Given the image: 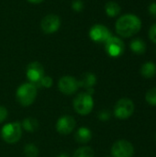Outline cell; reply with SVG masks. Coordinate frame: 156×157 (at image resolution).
<instances>
[{"label":"cell","mask_w":156,"mask_h":157,"mask_svg":"<svg viewBox=\"0 0 156 157\" xmlns=\"http://www.w3.org/2000/svg\"><path fill=\"white\" fill-rule=\"evenodd\" d=\"M58 88L64 95H73L80 88L79 81L71 75H64L60 78Z\"/></svg>","instance_id":"cell-7"},{"label":"cell","mask_w":156,"mask_h":157,"mask_svg":"<svg viewBox=\"0 0 156 157\" xmlns=\"http://www.w3.org/2000/svg\"><path fill=\"white\" fill-rule=\"evenodd\" d=\"M28 1L30 3H33V4H40V3L43 2L44 0H28Z\"/></svg>","instance_id":"cell-28"},{"label":"cell","mask_w":156,"mask_h":157,"mask_svg":"<svg viewBox=\"0 0 156 157\" xmlns=\"http://www.w3.org/2000/svg\"><path fill=\"white\" fill-rule=\"evenodd\" d=\"M80 87L86 89V92L89 95H93L94 93V86L97 84V77L92 73H85L82 75L81 78L78 80Z\"/></svg>","instance_id":"cell-13"},{"label":"cell","mask_w":156,"mask_h":157,"mask_svg":"<svg viewBox=\"0 0 156 157\" xmlns=\"http://www.w3.org/2000/svg\"><path fill=\"white\" fill-rule=\"evenodd\" d=\"M21 127L23 130L29 132H34L39 129V122L34 118H26L23 120L21 123Z\"/></svg>","instance_id":"cell-17"},{"label":"cell","mask_w":156,"mask_h":157,"mask_svg":"<svg viewBox=\"0 0 156 157\" xmlns=\"http://www.w3.org/2000/svg\"><path fill=\"white\" fill-rule=\"evenodd\" d=\"M74 139L78 144H87V143H89L91 141L92 132L88 128L81 127L76 131V132L74 134Z\"/></svg>","instance_id":"cell-14"},{"label":"cell","mask_w":156,"mask_h":157,"mask_svg":"<svg viewBox=\"0 0 156 157\" xmlns=\"http://www.w3.org/2000/svg\"><path fill=\"white\" fill-rule=\"evenodd\" d=\"M134 112L133 102L127 98L120 99L114 107V115L120 120H126L130 118Z\"/></svg>","instance_id":"cell-5"},{"label":"cell","mask_w":156,"mask_h":157,"mask_svg":"<svg viewBox=\"0 0 156 157\" xmlns=\"http://www.w3.org/2000/svg\"><path fill=\"white\" fill-rule=\"evenodd\" d=\"M148 11L152 17H156V2H153L150 4V6L148 7Z\"/></svg>","instance_id":"cell-27"},{"label":"cell","mask_w":156,"mask_h":157,"mask_svg":"<svg viewBox=\"0 0 156 157\" xmlns=\"http://www.w3.org/2000/svg\"><path fill=\"white\" fill-rule=\"evenodd\" d=\"M61 26V19L54 14H49L45 16L40 22V28L44 33H54L59 29Z\"/></svg>","instance_id":"cell-10"},{"label":"cell","mask_w":156,"mask_h":157,"mask_svg":"<svg viewBox=\"0 0 156 157\" xmlns=\"http://www.w3.org/2000/svg\"><path fill=\"white\" fill-rule=\"evenodd\" d=\"M149 38H150V40L153 41V42H154L156 43V24H154L151 28H150V29H149Z\"/></svg>","instance_id":"cell-25"},{"label":"cell","mask_w":156,"mask_h":157,"mask_svg":"<svg viewBox=\"0 0 156 157\" xmlns=\"http://www.w3.org/2000/svg\"><path fill=\"white\" fill-rule=\"evenodd\" d=\"M113 157H132L134 155V147L127 140L117 141L111 148Z\"/></svg>","instance_id":"cell-6"},{"label":"cell","mask_w":156,"mask_h":157,"mask_svg":"<svg viewBox=\"0 0 156 157\" xmlns=\"http://www.w3.org/2000/svg\"><path fill=\"white\" fill-rule=\"evenodd\" d=\"M107 157H109V156H107Z\"/></svg>","instance_id":"cell-31"},{"label":"cell","mask_w":156,"mask_h":157,"mask_svg":"<svg viewBox=\"0 0 156 157\" xmlns=\"http://www.w3.org/2000/svg\"><path fill=\"white\" fill-rule=\"evenodd\" d=\"M73 105L76 113L82 116H86L93 110L94 100L91 95L86 92H83L75 97Z\"/></svg>","instance_id":"cell-3"},{"label":"cell","mask_w":156,"mask_h":157,"mask_svg":"<svg viewBox=\"0 0 156 157\" xmlns=\"http://www.w3.org/2000/svg\"><path fill=\"white\" fill-rule=\"evenodd\" d=\"M72 8L76 12H80L84 9V3L81 0H74L72 2Z\"/></svg>","instance_id":"cell-23"},{"label":"cell","mask_w":156,"mask_h":157,"mask_svg":"<svg viewBox=\"0 0 156 157\" xmlns=\"http://www.w3.org/2000/svg\"><path fill=\"white\" fill-rule=\"evenodd\" d=\"M89 36L92 40L98 43H103L106 42L112 36V34L106 26L97 24L90 29Z\"/></svg>","instance_id":"cell-9"},{"label":"cell","mask_w":156,"mask_h":157,"mask_svg":"<svg viewBox=\"0 0 156 157\" xmlns=\"http://www.w3.org/2000/svg\"><path fill=\"white\" fill-rule=\"evenodd\" d=\"M141 75L144 78H153L156 75L155 63L152 62H147L143 63L141 67Z\"/></svg>","instance_id":"cell-16"},{"label":"cell","mask_w":156,"mask_h":157,"mask_svg":"<svg viewBox=\"0 0 156 157\" xmlns=\"http://www.w3.org/2000/svg\"><path fill=\"white\" fill-rule=\"evenodd\" d=\"M38 94L37 86L29 82L22 84L21 86H18L16 92V98L17 102L23 106V107H28L30 106L36 99Z\"/></svg>","instance_id":"cell-2"},{"label":"cell","mask_w":156,"mask_h":157,"mask_svg":"<svg viewBox=\"0 0 156 157\" xmlns=\"http://www.w3.org/2000/svg\"><path fill=\"white\" fill-rule=\"evenodd\" d=\"M105 11H106V14L110 17H115L117 16L120 15V11H121V8H120V6L116 3V2H113V1H110V2H108L105 6Z\"/></svg>","instance_id":"cell-18"},{"label":"cell","mask_w":156,"mask_h":157,"mask_svg":"<svg viewBox=\"0 0 156 157\" xmlns=\"http://www.w3.org/2000/svg\"><path fill=\"white\" fill-rule=\"evenodd\" d=\"M95 155V152L94 150L89 147V146H83L78 148L73 157H94Z\"/></svg>","instance_id":"cell-19"},{"label":"cell","mask_w":156,"mask_h":157,"mask_svg":"<svg viewBox=\"0 0 156 157\" xmlns=\"http://www.w3.org/2000/svg\"><path fill=\"white\" fill-rule=\"evenodd\" d=\"M98 119L101 121H108L110 119V111H108L107 109H103V110L99 111V113H98Z\"/></svg>","instance_id":"cell-24"},{"label":"cell","mask_w":156,"mask_h":157,"mask_svg":"<svg viewBox=\"0 0 156 157\" xmlns=\"http://www.w3.org/2000/svg\"><path fill=\"white\" fill-rule=\"evenodd\" d=\"M75 120L69 115L62 116L56 122V131L62 135L70 134L75 128Z\"/></svg>","instance_id":"cell-11"},{"label":"cell","mask_w":156,"mask_h":157,"mask_svg":"<svg viewBox=\"0 0 156 157\" xmlns=\"http://www.w3.org/2000/svg\"><path fill=\"white\" fill-rule=\"evenodd\" d=\"M117 33L123 38H130L136 35L142 29L141 19L133 14L121 16L115 25Z\"/></svg>","instance_id":"cell-1"},{"label":"cell","mask_w":156,"mask_h":157,"mask_svg":"<svg viewBox=\"0 0 156 157\" xmlns=\"http://www.w3.org/2000/svg\"><path fill=\"white\" fill-rule=\"evenodd\" d=\"M130 48L135 54H143L146 52V43L142 39L137 38L131 41Z\"/></svg>","instance_id":"cell-15"},{"label":"cell","mask_w":156,"mask_h":157,"mask_svg":"<svg viewBox=\"0 0 156 157\" xmlns=\"http://www.w3.org/2000/svg\"><path fill=\"white\" fill-rule=\"evenodd\" d=\"M26 74L29 82L36 86L40 82V80L44 76V68L41 65V63L38 62H33L28 65Z\"/></svg>","instance_id":"cell-12"},{"label":"cell","mask_w":156,"mask_h":157,"mask_svg":"<svg viewBox=\"0 0 156 157\" xmlns=\"http://www.w3.org/2000/svg\"><path fill=\"white\" fill-rule=\"evenodd\" d=\"M145 99L148 104L152 106H156V87L151 88L147 91L145 95Z\"/></svg>","instance_id":"cell-21"},{"label":"cell","mask_w":156,"mask_h":157,"mask_svg":"<svg viewBox=\"0 0 156 157\" xmlns=\"http://www.w3.org/2000/svg\"><path fill=\"white\" fill-rule=\"evenodd\" d=\"M7 115H8L7 109L5 107L0 106V123L6 121V119L7 118Z\"/></svg>","instance_id":"cell-26"},{"label":"cell","mask_w":156,"mask_h":157,"mask_svg":"<svg viewBox=\"0 0 156 157\" xmlns=\"http://www.w3.org/2000/svg\"><path fill=\"white\" fill-rule=\"evenodd\" d=\"M155 139H156V135H155Z\"/></svg>","instance_id":"cell-30"},{"label":"cell","mask_w":156,"mask_h":157,"mask_svg":"<svg viewBox=\"0 0 156 157\" xmlns=\"http://www.w3.org/2000/svg\"><path fill=\"white\" fill-rule=\"evenodd\" d=\"M24 155L26 157H38L39 149L33 144H28L24 147Z\"/></svg>","instance_id":"cell-20"},{"label":"cell","mask_w":156,"mask_h":157,"mask_svg":"<svg viewBox=\"0 0 156 157\" xmlns=\"http://www.w3.org/2000/svg\"><path fill=\"white\" fill-rule=\"evenodd\" d=\"M105 50L107 53L111 57H119L120 56L125 50V45L122 40L118 37L111 36L105 42Z\"/></svg>","instance_id":"cell-8"},{"label":"cell","mask_w":156,"mask_h":157,"mask_svg":"<svg viewBox=\"0 0 156 157\" xmlns=\"http://www.w3.org/2000/svg\"><path fill=\"white\" fill-rule=\"evenodd\" d=\"M57 157H69V155H66V154H61V155H59Z\"/></svg>","instance_id":"cell-29"},{"label":"cell","mask_w":156,"mask_h":157,"mask_svg":"<svg viewBox=\"0 0 156 157\" xmlns=\"http://www.w3.org/2000/svg\"><path fill=\"white\" fill-rule=\"evenodd\" d=\"M52 83H53V80L51 76H48V75H44L40 80V82L36 85L37 87H44V88H50L51 86H52Z\"/></svg>","instance_id":"cell-22"},{"label":"cell","mask_w":156,"mask_h":157,"mask_svg":"<svg viewBox=\"0 0 156 157\" xmlns=\"http://www.w3.org/2000/svg\"><path fill=\"white\" fill-rule=\"evenodd\" d=\"M22 134V127L19 122H10L6 123L1 129L2 139L9 144L17 143Z\"/></svg>","instance_id":"cell-4"}]
</instances>
